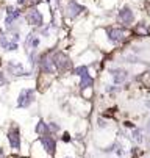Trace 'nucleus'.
Returning <instances> with one entry per match:
<instances>
[{
    "instance_id": "1",
    "label": "nucleus",
    "mask_w": 150,
    "mask_h": 158,
    "mask_svg": "<svg viewBox=\"0 0 150 158\" xmlns=\"http://www.w3.org/2000/svg\"><path fill=\"white\" fill-rule=\"evenodd\" d=\"M38 64H39V69L41 72L44 74H50V75H56L58 71H56V66H55V61H53V53L47 52L44 55H41L38 58Z\"/></svg>"
},
{
    "instance_id": "2",
    "label": "nucleus",
    "mask_w": 150,
    "mask_h": 158,
    "mask_svg": "<svg viewBox=\"0 0 150 158\" xmlns=\"http://www.w3.org/2000/svg\"><path fill=\"white\" fill-rule=\"evenodd\" d=\"M53 61L56 66L58 72H69L72 69V61L64 52H55L53 53Z\"/></svg>"
},
{
    "instance_id": "3",
    "label": "nucleus",
    "mask_w": 150,
    "mask_h": 158,
    "mask_svg": "<svg viewBox=\"0 0 150 158\" xmlns=\"http://www.w3.org/2000/svg\"><path fill=\"white\" fill-rule=\"evenodd\" d=\"M6 138H8V144L13 150H19L20 149V144H22V141H20V131H19V125L16 122H13L10 125V130L6 133Z\"/></svg>"
},
{
    "instance_id": "4",
    "label": "nucleus",
    "mask_w": 150,
    "mask_h": 158,
    "mask_svg": "<svg viewBox=\"0 0 150 158\" xmlns=\"http://www.w3.org/2000/svg\"><path fill=\"white\" fill-rule=\"evenodd\" d=\"M36 97V91L33 88H25L20 91L19 97H17V108H28Z\"/></svg>"
},
{
    "instance_id": "5",
    "label": "nucleus",
    "mask_w": 150,
    "mask_h": 158,
    "mask_svg": "<svg viewBox=\"0 0 150 158\" xmlns=\"http://www.w3.org/2000/svg\"><path fill=\"white\" fill-rule=\"evenodd\" d=\"M39 143H41L42 149L46 150V153H47L49 158H53L55 156V153H56V139L52 136V135L39 138Z\"/></svg>"
},
{
    "instance_id": "6",
    "label": "nucleus",
    "mask_w": 150,
    "mask_h": 158,
    "mask_svg": "<svg viewBox=\"0 0 150 158\" xmlns=\"http://www.w3.org/2000/svg\"><path fill=\"white\" fill-rule=\"evenodd\" d=\"M106 33H108V38H110V41L113 42V44H120V42H124L127 38H128V33L127 30H124V28H106Z\"/></svg>"
},
{
    "instance_id": "7",
    "label": "nucleus",
    "mask_w": 150,
    "mask_h": 158,
    "mask_svg": "<svg viewBox=\"0 0 150 158\" xmlns=\"http://www.w3.org/2000/svg\"><path fill=\"white\" fill-rule=\"evenodd\" d=\"M6 71H8V74L11 77H25V75H28L25 72V69H24V66L20 63H16V61H10L6 64Z\"/></svg>"
},
{
    "instance_id": "8",
    "label": "nucleus",
    "mask_w": 150,
    "mask_h": 158,
    "mask_svg": "<svg viewBox=\"0 0 150 158\" xmlns=\"http://www.w3.org/2000/svg\"><path fill=\"white\" fill-rule=\"evenodd\" d=\"M111 77H113L114 85H122V83L127 81V78H128V72H127L125 69L116 67V69H111Z\"/></svg>"
},
{
    "instance_id": "9",
    "label": "nucleus",
    "mask_w": 150,
    "mask_h": 158,
    "mask_svg": "<svg viewBox=\"0 0 150 158\" xmlns=\"http://www.w3.org/2000/svg\"><path fill=\"white\" fill-rule=\"evenodd\" d=\"M52 80H53V75L41 72L38 75V89H39V91H46V89L52 85Z\"/></svg>"
},
{
    "instance_id": "10",
    "label": "nucleus",
    "mask_w": 150,
    "mask_h": 158,
    "mask_svg": "<svg viewBox=\"0 0 150 158\" xmlns=\"http://www.w3.org/2000/svg\"><path fill=\"white\" fill-rule=\"evenodd\" d=\"M25 19H27L28 24H31V25H42V14L38 10H30L25 14Z\"/></svg>"
},
{
    "instance_id": "11",
    "label": "nucleus",
    "mask_w": 150,
    "mask_h": 158,
    "mask_svg": "<svg viewBox=\"0 0 150 158\" xmlns=\"http://www.w3.org/2000/svg\"><path fill=\"white\" fill-rule=\"evenodd\" d=\"M119 19H120V22L122 24H125V25H130L132 22H133V19H135V16H133V11L128 8V6H125V8H122L120 11H119Z\"/></svg>"
},
{
    "instance_id": "12",
    "label": "nucleus",
    "mask_w": 150,
    "mask_h": 158,
    "mask_svg": "<svg viewBox=\"0 0 150 158\" xmlns=\"http://www.w3.org/2000/svg\"><path fill=\"white\" fill-rule=\"evenodd\" d=\"M36 135L39 138H42V136H49L50 135V130H49V125H47V122L46 121H42V119H39L38 122H36Z\"/></svg>"
},
{
    "instance_id": "13",
    "label": "nucleus",
    "mask_w": 150,
    "mask_h": 158,
    "mask_svg": "<svg viewBox=\"0 0 150 158\" xmlns=\"http://www.w3.org/2000/svg\"><path fill=\"white\" fill-rule=\"evenodd\" d=\"M66 11H67V14H69L71 17H77V16L83 11V6L78 5V3H75V2H71V3L67 5Z\"/></svg>"
},
{
    "instance_id": "14",
    "label": "nucleus",
    "mask_w": 150,
    "mask_h": 158,
    "mask_svg": "<svg viewBox=\"0 0 150 158\" xmlns=\"http://www.w3.org/2000/svg\"><path fill=\"white\" fill-rule=\"evenodd\" d=\"M83 88H94V77L91 74L80 77V89H83Z\"/></svg>"
},
{
    "instance_id": "15",
    "label": "nucleus",
    "mask_w": 150,
    "mask_h": 158,
    "mask_svg": "<svg viewBox=\"0 0 150 158\" xmlns=\"http://www.w3.org/2000/svg\"><path fill=\"white\" fill-rule=\"evenodd\" d=\"M74 74L75 75H78V77H83V75H86V74H89V67L88 66H77V67H74Z\"/></svg>"
},
{
    "instance_id": "16",
    "label": "nucleus",
    "mask_w": 150,
    "mask_h": 158,
    "mask_svg": "<svg viewBox=\"0 0 150 158\" xmlns=\"http://www.w3.org/2000/svg\"><path fill=\"white\" fill-rule=\"evenodd\" d=\"M94 97V88H83L81 89V99L91 100Z\"/></svg>"
},
{
    "instance_id": "17",
    "label": "nucleus",
    "mask_w": 150,
    "mask_h": 158,
    "mask_svg": "<svg viewBox=\"0 0 150 158\" xmlns=\"http://www.w3.org/2000/svg\"><path fill=\"white\" fill-rule=\"evenodd\" d=\"M11 42H13V41H10L8 36H5V35L0 36V47H2V49L8 50V47H10V44H11Z\"/></svg>"
},
{
    "instance_id": "18",
    "label": "nucleus",
    "mask_w": 150,
    "mask_h": 158,
    "mask_svg": "<svg viewBox=\"0 0 150 158\" xmlns=\"http://www.w3.org/2000/svg\"><path fill=\"white\" fill-rule=\"evenodd\" d=\"M19 16H20V11H17V10H14L13 13H10L8 17H6V25H11V22H14Z\"/></svg>"
},
{
    "instance_id": "19",
    "label": "nucleus",
    "mask_w": 150,
    "mask_h": 158,
    "mask_svg": "<svg viewBox=\"0 0 150 158\" xmlns=\"http://www.w3.org/2000/svg\"><path fill=\"white\" fill-rule=\"evenodd\" d=\"M132 138H133L136 143H142V133H141V130H139V128H135V130H133Z\"/></svg>"
},
{
    "instance_id": "20",
    "label": "nucleus",
    "mask_w": 150,
    "mask_h": 158,
    "mask_svg": "<svg viewBox=\"0 0 150 158\" xmlns=\"http://www.w3.org/2000/svg\"><path fill=\"white\" fill-rule=\"evenodd\" d=\"M47 125H49V130H50V135H52V136H53L55 133L59 131V125H58L56 122H47Z\"/></svg>"
},
{
    "instance_id": "21",
    "label": "nucleus",
    "mask_w": 150,
    "mask_h": 158,
    "mask_svg": "<svg viewBox=\"0 0 150 158\" xmlns=\"http://www.w3.org/2000/svg\"><path fill=\"white\" fill-rule=\"evenodd\" d=\"M97 125H99V128H106L108 127V122H106L105 118H99L97 119Z\"/></svg>"
},
{
    "instance_id": "22",
    "label": "nucleus",
    "mask_w": 150,
    "mask_h": 158,
    "mask_svg": "<svg viewBox=\"0 0 150 158\" xmlns=\"http://www.w3.org/2000/svg\"><path fill=\"white\" fill-rule=\"evenodd\" d=\"M141 80H142V83H144L145 86H148V88H150V72H145V74L142 75V78H141Z\"/></svg>"
},
{
    "instance_id": "23",
    "label": "nucleus",
    "mask_w": 150,
    "mask_h": 158,
    "mask_svg": "<svg viewBox=\"0 0 150 158\" xmlns=\"http://www.w3.org/2000/svg\"><path fill=\"white\" fill-rule=\"evenodd\" d=\"M61 141H63V143H71V141H72L71 135H69L67 131H64V133L61 135Z\"/></svg>"
},
{
    "instance_id": "24",
    "label": "nucleus",
    "mask_w": 150,
    "mask_h": 158,
    "mask_svg": "<svg viewBox=\"0 0 150 158\" xmlns=\"http://www.w3.org/2000/svg\"><path fill=\"white\" fill-rule=\"evenodd\" d=\"M8 83V78H6V75L2 72V71H0V88H2V86H5Z\"/></svg>"
},
{
    "instance_id": "25",
    "label": "nucleus",
    "mask_w": 150,
    "mask_h": 158,
    "mask_svg": "<svg viewBox=\"0 0 150 158\" xmlns=\"http://www.w3.org/2000/svg\"><path fill=\"white\" fill-rule=\"evenodd\" d=\"M38 3H39V0H25V5L27 6H34Z\"/></svg>"
},
{
    "instance_id": "26",
    "label": "nucleus",
    "mask_w": 150,
    "mask_h": 158,
    "mask_svg": "<svg viewBox=\"0 0 150 158\" xmlns=\"http://www.w3.org/2000/svg\"><path fill=\"white\" fill-rule=\"evenodd\" d=\"M124 127L132 128V130H135V128H136V127H135V124H133V122H130V121H125V122H124Z\"/></svg>"
},
{
    "instance_id": "27",
    "label": "nucleus",
    "mask_w": 150,
    "mask_h": 158,
    "mask_svg": "<svg viewBox=\"0 0 150 158\" xmlns=\"http://www.w3.org/2000/svg\"><path fill=\"white\" fill-rule=\"evenodd\" d=\"M136 31H138V33H142V35H145V33H147V30H145V27H142V25H139V27L136 28Z\"/></svg>"
},
{
    "instance_id": "28",
    "label": "nucleus",
    "mask_w": 150,
    "mask_h": 158,
    "mask_svg": "<svg viewBox=\"0 0 150 158\" xmlns=\"http://www.w3.org/2000/svg\"><path fill=\"white\" fill-rule=\"evenodd\" d=\"M8 158H27V156H20V155H11V156H8Z\"/></svg>"
},
{
    "instance_id": "29",
    "label": "nucleus",
    "mask_w": 150,
    "mask_h": 158,
    "mask_svg": "<svg viewBox=\"0 0 150 158\" xmlns=\"http://www.w3.org/2000/svg\"><path fill=\"white\" fill-rule=\"evenodd\" d=\"M64 158H71V156H64Z\"/></svg>"
},
{
    "instance_id": "30",
    "label": "nucleus",
    "mask_w": 150,
    "mask_h": 158,
    "mask_svg": "<svg viewBox=\"0 0 150 158\" xmlns=\"http://www.w3.org/2000/svg\"><path fill=\"white\" fill-rule=\"evenodd\" d=\"M148 128H150V124H148Z\"/></svg>"
}]
</instances>
